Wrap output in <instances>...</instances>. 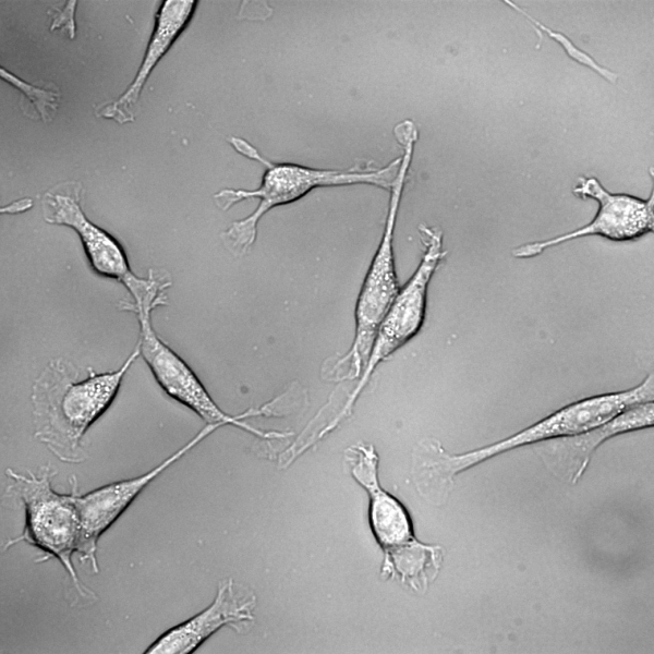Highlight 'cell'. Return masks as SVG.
I'll return each mask as SVG.
<instances>
[{
    "instance_id": "obj_1",
    "label": "cell",
    "mask_w": 654,
    "mask_h": 654,
    "mask_svg": "<svg viewBox=\"0 0 654 654\" xmlns=\"http://www.w3.org/2000/svg\"><path fill=\"white\" fill-rule=\"evenodd\" d=\"M653 379L651 372L634 387L576 400L507 438L474 450L451 453L438 439L424 438L412 450L414 487L426 501L441 506L447 501L458 474L507 451L588 431L638 403L653 401Z\"/></svg>"
},
{
    "instance_id": "obj_2",
    "label": "cell",
    "mask_w": 654,
    "mask_h": 654,
    "mask_svg": "<svg viewBox=\"0 0 654 654\" xmlns=\"http://www.w3.org/2000/svg\"><path fill=\"white\" fill-rule=\"evenodd\" d=\"M140 355L135 344L118 370L97 373L88 367L85 378L71 361L51 359L31 388L34 437L61 462L85 461L86 432L110 408Z\"/></svg>"
},
{
    "instance_id": "obj_3",
    "label": "cell",
    "mask_w": 654,
    "mask_h": 654,
    "mask_svg": "<svg viewBox=\"0 0 654 654\" xmlns=\"http://www.w3.org/2000/svg\"><path fill=\"white\" fill-rule=\"evenodd\" d=\"M227 142L239 155L264 167L257 189H222L214 194L217 207L223 211L237 203L258 199L251 215L233 221L220 233L222 244L235 257L245 255L254 245L258 222L271 209L295 203L319 187L370 185L389 192L400 164V157H397L382 167L375 166L373 160H358L346 169L313 168L270 160L239 136H229Z\"/></svg>"
},
{
    "instance_id": "obj_4",
    "label": "cell",
    "mask_w": 654,
    "mask_h": 654,
    "mask_svg": "<svg viewBox=\"0 0 654 654\" xmlns=\"http://www.w3.org/2000/svg\"><path fill=\"white\" fill-rule=\"evenodd\" d=\"M168 304L166 293L152 291L135 299L121 300L118 307L133 313L140 325L137 347L160 388L173 400L197 414L206 424L234 426L263 440L287 439L293 435L289 431H267L247 423L258 416H280V408L288 392L272 398L258 407H252L235 415L226 413L211 398L206 387L190 365L169 347L155 331L152 312Z\"/></svg>"
},
{
    "instance_id": "obj_5",
    "label": "cell",
    "mask_w": 654,
    "mask_h": 654,
    "mask_svg": "<svg viewBox=\"0 0 654 654\" xmlns=\"http://www.w3.org/2000/svg\"><path fill=\"white\" fill-rule=\"evenodd\" d=\"M417 138L415 133H404L397 140L402 155L389 190L383 233L356 296L353 340L349 350L329 367L327 378L330 380L341 383L360 377L376 330L401 288L396 269L393 234Z\"/></svg>"
},
{
    "instance_id": "obj_6",
    "label": "cell",
    "mask_w": 654,
    "mask_h": 654,
    "mask_svg": "<svg viewBox=\"0 0 654 654\" xmlns=\"http://www.w3.org/2000/svg\"><path fill=\"white\" fill-rule=\"evenodd\" d=\"M56 474L57 471L49 464L39 468L37 472L28 471L27 474L7 470L11 483L4 495L17 498L22 502L25 523L22 533L9 540L3 545V550L25 542L44 553L37 562L58 559L68 572L76 594L89 604L96 601L97 596L81 582L72 562V555L77 552L81 534L76 506L78 484L73 475L70 492L58 493L51 485Z\"/></svg>"
},
{
    "instance_id": "obj_7",
    "label": "cell",
    "mask_w": 654,
    "mask_h": 654,
    "mask_svg": "<svg viewBox=\"0 0 654 654\" xmlns=\"http://www.w3.org/2000/svg\"><path fill=\"white\" fill-rule=\"evenodd\" d=\"M417 232L423 245L421 259L380 322L358 383L344 403L320 431L319 440L352 415L377 366L414 339L424 326L428 287L448 252L444 250V233L439 227L421 223Z\"/></svg>"
},
{
    "instance_id": "obj_8",
    "label": "cell",
    "mask_w": 654,
    "mask_h": 654,
    "mask_svg": "<svg viewBox=\"0 0 654 654\" xmlns=\"http://www.w3.org/2000/svg\"><path fill=\"white\" fill-rule=\"evenodd\" d=\"M572 193L582 199L596 201L597 210L593 219L572 231L518 245L511 251L514 258H533L548 249L585 237L597 235L614 242H629L653 232V192L647 198L627 193H613L606 190L598 179L581 175Z\"/></svg>"
},
{
    "instance_id": "obj_9",
    "label": "cell",
    "mask_w": 654,
    "mask_h": 654,
    "mask_svg": "<svg viewBox=\"0 0 654 654\" xmlns=\"http://www.w3.org/2000/svg\"><path fill=\"white\" fill-rule=\"evenodd\" d=\"M220 427V425L206 424L175 452L140 476L112 482L86 494L80 493L76 498L81 522L76 552L80 561L88 562L92 571L98 573L99 566L96 554L100 536L120 518L148 484Z\"/></svg>"
},
{
    "instance_id": "obj_10",
    "label": "cell",
    "mask_w": 654,
    "mask_h": 654,
    "mask_svg": "<svg viewBox=\"0 0 654 654\" xmlns=\"http://www.w3.org/2000/svg\"><path fill=\"white\" fill-rule=\"evenodd\" d=\"M82 183L66 181L46 191L41 197L47 223L65 226L78 235L92 270L121 283L133 272L126 252L108 231L94 223L81 206Z\"/></svg>"
},
{
    "instance_id": "obj_11",
    "label": "cell",
    "mask_w": 654,
    "mask_h": 654,
    "mask_svg": "<svg viewBox=\"0 0 654 654\" xmlns=\"http://www.w3.org/2000/svg\"><path fill=\"white\" fill-rule=\"evenodd\" d=\"M653 425L654 404L653 401H646L622 411L596 427L537 443L534 445V451L554 476L574 485L585 472L594 452L605 441Z\"/></svg>"
},
{
    "instance_id": "obj_12",
    "label": "cell",
    "mask_w": 654,
    "mask_h": 654,
    "mask_svg": "<svg viewBox=\"0 0 654 654\" xmlns=\"http://www.w3.org/2000/svg\"><path fill=\"white\" fill-rule=\"evenodd\" d=\"M256 605L255 594H240L232 578L221 580L213 602L206 608L165 631L145 653L191 654L223 627L240 633L254 622Z\"/></svg>"
},
{
    "instance_id": "obj_13",
    "label": "cell",
    "mask_w": 654,
    "mask_h": 654,
    "mask_svg": "<svg viewBox=\"0 0 654 654\" xmlns=\"http://www.w3.org/2000/svg\"><path fill=\"white\" fill-rule=\"evenodd\" d=\"M344 461L352 479L366 492L370 529L382 550L415 537L407 507L380 485L379 457L375 447L358 441L346 449Z\"/></svg>"
},
{
    "instance_id": "obj_14",
    "label": "cell",
    "mask_w": 654,
    "mask_h": 654,
    "mask_svg": "<svg viewBox=\"0 0 654 654\" xmlns=\"http://www.w3.org/2000/svg\"><path fill=\"white\" fill-rule=\"evenodd\" d=\"M198 1L165 0L155 15V26L143 61L128 88L116 99L95 107L96 117L110 119L119 124L135 120V107L153 70L183 33L194 16Z\"/></svg>"
},
{
    "instance_id": "obj_15",
    "label": "cell",
    "mask_w": 654,
    "mask_h": 654,
    "mask_svg": "<svg viewBox=\"0 0 654 654\" xmlns=\"http://www.w3.org/2000/svg\"><path fill=\"white\" fill-rule=\"evenodd\" d=\"M445 558V548L416 537L383 550L379 577L397 580L417 594H425L437 579Z\"/></svg>"
},
{
    "instance_id": "obj_16",
    "label": "cell",
    "mask_w": 654,
    "mask_h": 654,
    "mask_svg": "<svg viewBox=\"0 0 654 654\" xmlns=\"http://www.w3.org/2000/svg\"><path fill=\"white\" fill-rule=\"evenodd\" d=\"M0 76L24 95L21 108L25 116L38 118L46 123L52 120L61 98V93L53 83L49 82L44 86L29 84L2 66Z\"/></svg>"
},
{
    "instance_id": "obj_17",
    "label": "cell",
    "mask_w": 654,
    "mask_h": 654,
    "mask_svg": "<svg viewBox=\"0 0 654 654\" xmlns=\"http://www.w3.org/2000/svg\"><path fill=\"white\" fill-rule=\"evenodd\" d=\"M77 1H68L62 8H51L47 14L51 17L50 31L61 29L66 33L70 39L75 38V9Z\"/></svg>"
},
{
    "instance_id": "obj_18",
    "label": "cell",
    "mask_w": 654,
    "mask_h": 654,
    "mask_svg": "<svg viewBox=\"0 0 654 654\" xmlns=\"http://www.w3.org/2000/svg\"><path fill=\"white\" fill-rule=\"evenodd\" d=\"M33 206V201L28 197L26 198H21L17 201H14L13 203L7 205L5 207H1L0 211L3 214H20L23 211H26L27 209L32 208Z\"/></svg>"
}]
</instances>
